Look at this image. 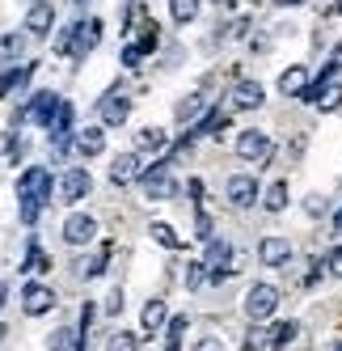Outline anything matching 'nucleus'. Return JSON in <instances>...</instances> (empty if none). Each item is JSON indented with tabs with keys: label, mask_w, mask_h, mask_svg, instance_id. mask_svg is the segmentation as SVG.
I'll return each mask as SVG.
<instances>
[{
	"label": "nucleus",
	"mask_w": 342,
	"mask_h": 351,
	"mask_svg": "<svg viewBox=\"0 0 342 351\" xmlns=\"http://www.w3.org/2000/svg\"><path fill=\"white\" fill-rule=\"evenodd\" d=\"M17 199H21V204H42V199H51V169H47V165H30L17 178Z\"/></svg>",
	"instance_id": "f257e3e1"
},
{
	"label": "nucleus",
	"mask_w": 342,
	"mask_h": 351,
	"mask_svg": "<svg viewBox=\"0 0 342 351\" xmlns=\"http://www.w3.org/2000/svg\"><path fill=\"white\" fill-rule=\"evenodd\" d=\"M279 309V288L275 284H254L246 292V317L250 322H262V317H271Z\"/></svg>",
	"instance_id": "f03ea898"
},
{
	"label": "nucleus",
	"mask_w": 342,
	"mask_h": 351,
	"mask_svg": "<svg viewBox=\"0 0 342 351\" xmlns=\"http://www.w3.org/2000/svg\"><path fill=\"white\" fill-rule=\"evenodd\" d=\"M224 195H228V204H233V208H250L262 191H258V178H254V173H233L228 186H224Z\"/></svg>",
	"instance_id": "7ed1b4c3"
},
{
	"label": "nucleus",
	"mask_w": 342,
	"mask_h": 351,
	"mask_svg": "<svg viewBox=\"0 0 342 351\" xmlns=\"http://www.w3.org/2000/svg\"><path fill=\"white\" fill-rule=\"evenodd\" d=\"M21 309H26V317H42L55 309V292L47 284H26V292H21Z\"/></svg>",
	"instance_id": "20e7f679"
},
{
	"label": "nucleus",
	"mask_w": 342,
	"mask_h": 351,
	"mask_svg": "<svg viewBox=\"0 0 342 351\" xmlns=\"http://www.w3.org/2000/svg\"><path fill=\"white\" fill-rule=\"evenodd\" d=\"M34 123H42V128H51V123H60L64 114V102H60V93H34L30 97V110H26Z\"/></svg>",
	"instance_id": "39448f33"
},
{
	"label": "nucleus",
	"mask_w": 342,
	"mask_h": 351,
	"mask_svg": "<svg viewBox=\"0 0 342 351\" xmlns=\"http://www.w3.org/2000/svg\"><path fill=\"white\" fill-rule=\"evenodd\" d=\"M144 195H148V199H174L178 195V182L174 178H169V169L165 165H153V169H144Z\"/></svg>",
	"instance_id": "423d86ee"
},
{
	"label": "nucleus",
	"mask_w": 342,
	"mask_h": 351,
	"mask_svg": "<svg viewBox=\"0 0 342 351\" xmlns=\"http://www.w3.org/2000/svg\"><path fill=\"white\" fill-rule=\"evenodd\" d=\"M93 237H97V220H93V216L72 212V216L64 220V241H68V245H89Z\"/></svg>",
	"instance_id": "0eeeda50"
},
{
	"label": "nucleus",
	"mask_w": 342,
	"mask_h": 351,
	"mask_svg": "<svg viewBox=\"0 0 342 351\" xmlns=\"http://www.w3.org/2000/svg\"><path fill=\"white\" fill-rule=\"evenodd\" d=\"M291 241L287 237H262L258 241V258H262V267H287L291 263Z\"/></svg>",
	"instance_id": "6e6552de"
},
{
	"label": "nucleus",
	"mask_w": 342,
	"mask_h": 351,
	"mask_svg": "<svg viewBox=\"0 0 342 351\" xmlns=\"http://www.w3.org/2000/svg\"><path fill=\"white\" fill-rule=\"evenodd\" d=\"M237 157L241 161H266L271 157V140H266V132H241L237 136Z\"/></svg>",
	"instance_id": "1a4fd4ad"
},
{
	"label": "nucleus",
	"mask_w": 342,
	"mask_h": 351,
	"mask_svg": "<svg viewBox=\"0 0 342 351\" xmlns=\"http://www.w3.org/2000/svg\"><path fill=\"white\" fill-rule=\"evenodd\" d=\"M93 191V178H89V169H68L64 173V182H60V199H64V204H77V199H85Z\"/></svg>",
	"instance_id": "9d476101"
},
{
	"label": "nucleus",
	"mask_w": 342,
	"mask_h": 351,
	"mask_svg": "<svg viewBox=\"0 0 342 351\" xmlns=\"http://www.w3.org/2000/svg\"><path fill=\"white\" fill-rule=\"evenodd\" d=\"M135 178H144L140 153H118V157L110 161V182H114V186H127V182H135Z\"/></svg>",
	"instance_id": "9b49d317"
},
{
	"label": "nucleus",
	"mask_w": 342,
	"mask_h": 351,
	"mask_svg": "<svg viewBox=\"0 0 342 351\" xmlns=\"http://www.w3.org/2000/svg\"><path fill=\"white\" fill-rule=\"evenodd\" d=\"M97 110H102V123H106V128H123L127 114H131V97H123V93H106L102 102H97Z\"/></svg>",
	"instance_id": "f8f14e48"
},
{
	"label": "nucleus",
	"mask_w": 342,
	"mask_h": 351,
	"mask_svg": "<svg viewBox=\"0 0 342 351\" xmlns=\"http://www.w3.org/2000/svg\"><path fill=\"white\" fill-rule=\"evenodd\" d=\"M203 263L211 267V280L228 275V271H233V267H228V263H233V245H228V241H220V237H211V241H207V258H203Z\"/></svg>",
	"instance_id": "ddd939ff"
},
{
	"label": "nucleus",
	"mask_w": 342,
	"mask_h": 351,
	"mask_svg": "<svg viewBox=\"0 0 342 351\" xmlns=\"http://www.w3.org/2000/svg\"><path fill=\"white\" fill-rule=\"evenodd\" d=\"M51 26H55V9L47 5V0L30 5V13H26V30H30L34 38H42V34H51Z\"/></svg>",
	"instance_id": "4468645a"
},
{
	"label": "nucleus",
	"mask_w": 342,
	"mask_h": 351,
	"mask_svg": "<svg viewBox=\"0 0 342 351\" xmlns=\"http://www.w3.org/2000/svg\"><path fill=\"white\" fill-rule=\"evenodd\" d=\"M266 102V89L258 85V81H241L237 89H233V106L237 110H258Z\"/></svg>",
	"instance_id": "2eb2a0df"
},
{
	"label": "nucleus",
	"mask_w": 342,
	"mask_h": 351,
	"mask_svg": "<svg viewBox=\"0 0 342 351\" xmlns=\"http://www.w3.org/2000/svg\"><path fill=\"white\" fill-rule=\"evenodd\" d=\"M304 89H308V72H304V64H291L287 72H279V93L300 97Z\"/></svg>",
	"instance_id": "dca6fc26"
},
{
	"label": "nucleus",
	"mask_w": 342,
	"mask_h": 351,
	"mask_svg": "<svg viewBox=\"0 0 342 351\" xmlns=\"http://www.w3.org/2000/svg\"><path fill=\"white\" fill-rule=\"evenodd\" d=\"M97 38H102V21H81L77 26V60H85V51H93L97 47Z\"/></svg>",
	"instance_id": "f3484780"
},
{
	"label": "nucleus",
	"mask_w": 342,
	"mask_h": 351,
	"mask_svg": "<svg viewBox=\"0 0 342 351\" xmlns=\"http://www.w3.org/2000/svg\"><path fill=\"white\" fill-rule=\"evenodd\" d=\"M165 144H169V132H161V128L135 132V153H165Z\"/></svg>",
	"instance_id": "a211bd4d"
},
{
	"label": "nucleus",
	"mask_w": 342,
	"mask_h": 351,
	"mask_svg": "<svg viewBox=\"0 0 342 351\" xmlns=\"http://www.w3.org/2000/svg\"><path fill=\"white\" fill-rule=\"evenodd\" d=\"M165 322H169V309H165V300H161V296H153L148 305H144V313H140V326H144V330H161Z\"/></svg>",
	"instance_id": "6ab92c4d"
},
{
	"label": "nucleus",
	"mask_w": 342,
	"mask_h": 351,
	"mask_svg": "<svg viewBox=\"0 0 342 351\" xmlns=\"http://www.w3.org/2000/svg\"><path fill=\"white\" fill-rule=\"evenodd\" d=\"M77 148H81L85 157H97V153L106 148V132H102V128H81V132H77Z\"/></svg>",
	"instance_id": "aec40b11"
},
{
	"label": "nucleus",
	"mask_w": 342,
	"mask_h": 351,
	"mask_svg": "<svg viewBox=\"0 0 342 351\" xmlns=\"http://www.w3.org/2000/svg\"><path fill=\"white\" fill-rule=\"evenodd\" d=\"M262 208L266 212H283L287 208V182H271L262 191Z\"/></svg>",
	"instance_id": "412c9836"
},
{
	"label": "nucleus",
	"mask_w": 342,
	"mask_h": 351,
	"mask_svg": "<svg viewBox=\"0 0 342 351\" xmlns=\"http://www.w3.org/2000/svg\"><path fill=\"white\" fill-rule=\"evenodd\" d=\"M148 233H153V241L165 245V250H178V245H182V237L174 233V224H165V220H153V229H148Z\"/></svg>",
	"instance_id": "4be33fe9"
},
{
	"label": "nucleus",
	"mask_w": 342,
	"mask_h": 351,
	"mask_svg": "<svg viewBox=\"0 0 342 351\" xmlns=\"http://www.w3.org/2000/svg\"><path fill=\"white\" fill-rule=\"evenodd\" d=\"M77 330H72V326H60V330L47 339V351H77Z\"/></svg>",
	"instance_id": "5701e85b"
},
{
	"label": "nucleus",
	"mask_w": 342,
	"mask_h": 351,
	"mask_svg": "<svg viewBox=\"0 0 342 351\" xmlns=\"http://www.w3.org/2000/svg\"><path fill=\"white\" fill-rule=\"evenodd\" d=\"M199 110H203V93H186L182 102L174 106V114H178L182 123H190V119H199Z\"/></svg>",
	"instance_id": "b1692460"
},
{
	"label": "nucleus",
	"mask_w": 342,
	"mask_h": 351,
	"mask_svg": "<svg viewBox=\"0 0 342 351\" xmlns=\"http://www.w3.org/2000/svg\"><path fill=\"white\" fill-rule=\"evenodd\" d=\"M296 335H300V322H279L275 330H271V347L279 351V347H287V343H296Z\"/></svg>",
	"instance_id": "393cba45"
},
{
	"label": "nucleus",
	"mask_w": 342,
	"mask_h": 351,
	"mask_svg": "<svg viewBox=\"0 0 342 351\" xmlns=\"http://www.w3.org/2000/svg\"><path fill=\"white\" fill-rule=\"evenodd\" d=\"M169 13H174L178 26H186V21L199 17V0H169Z\"/></svg>",
	"instance_id": "a878e982"
},
{
	"label": "nucleus",
	"mask_w": 342,
	"mask_h": 351,
	"mask_svg": "<svg viewBox=\"0 0 342 351\" xmlns=\"http://www.w3.org/2000/svg\"><path fill=\"white\" fill-rule=\"evenodd\" d=\"M211 280V267L207 263H186V288H203Z\"/></svg>",
	"instance_id": "bb28decb"
},
{
	"label": "nucleus",
	"mask_w": 342,
	"mask_h": 351,
	"mask_svg": "<svg viewBox=\"0 0 342 351\" xmlns=\"http://www.w3.org/2000/svg\"><path fill=\"white\" fill-rule=\"evenodd\" d=\"M21 51H26V38H21V34H5V38H0V60H17Z\"/></svg>",
	"instance_id": "cd10ccee"
},
{
	"label": "nucleus",
	"mask_w": 342,
	"mask_h": 351,
	"mask_svg": "<svg viewBox=\"0 0 342 351\" xmlns=\"http://www.w3.org/2000/svg\"><path fill=\"white\" fill-rule=\"evenodd\" d=\"M321 110H342V85L338 81H330L326 89H321V102H317Z\"/></svg>",
	"instance_id": "c85d7f7f"
},
{
	"label": "nucleus",
	"mask_w": 342,
	"mask_h": 351,
	"mask_svg": "<svg viewBox=\"0 0 342 351\" xmlns=\"http://www.w3.org/2000/svg\"><path fill=\"white\" fill-rule=\"evenodd\" d=\"M326 212H330V199H326V195H317V191H313V195L304 199V216H313V220H321Z\"/></svg>",
	"instance_id": "c756f323"
},
{
	"label": "nucleus",
	"mask_w": 342,
	"mask_h": 351,
	"mask_svg": "<svg viewBox=\"0 0 342 351\" xmlns=\"http://www.w3.org/2000/svg\"><path fill=\"white\" fill-rule=\"evenodd\" d=\"M106 351H140V339H135V335H127V330H118V335H110Z\"/></svg>",
	"instance_id": "7c9ffc66"
},
{
	"label": "nucleus",
	"mask_w": 342,
	"mask_h": 351,
	"mask_svg": "<svg viewBox=\"0 0 342 351\" xmlns=\"http://www.w3.org/2000/svg\"><path fill=\"white\" fill-rule=\"evenodd\" d=\"M26 271H34V275H42V271H51V258L42 254L38 245H30V254H26Z\"/></svg>",
	"instance_id": "2f4dec72"
},
{
	"label": "nucleus",
	"mask_w": 342,
	"mask_h": 351,
	"mask_svg": "<svg viewBox=\"0 0 342 351\" xmlns=\"http://www.w3.org/2000/svg\"><path fill=\"white\" fill-rule=\"evenodd\" d=\"M157 43H161L157 21H148V26H144V34H140V51H157Z\"/></svg>",
	"instance_id": "473e14b6"
},
{
	"label": "nucleus",
	"mask_w": 342,
	"mask_h": 351,
	"mask_svg": "<svg viewBox=\"0 0 342 351\" xmlns=\"http://www.w3.org/2000/svg\"><path fill=\"white\" fill-rule=\"evenodd\" d=\"M326 271H330V275H338V280H342V245H334L330 254H326Z\"/></svg>",
	"instance_id": "72a5a7b5"
},
{
	"label": "nucleus",
	"mask_w": 342,
	"mask_h": 351,
	"mask_svg": "<svg viewBox=\"0 0 342 351\" xmlns=\"http://www.w3.org/2000/svg\"><path fill=\"white\" fill-rule=\"evenodd\" d=\"M194 351H224V343H220L215 335H207V339H199V343H194Z\"/></svg>",
	"instance_id": "f704fd0d"
},
{
	"label": "nucleus",
	"mask_w": 342,
	"mask_h": 351,
	"mask_svg": "<svg viewBox=\"0 0 342 351\" xmlns=\"http://www.w3.org/2000/svg\"><path fill=\"white\" fill-rule=\"evenodd\" d=\"M186 326H190L186 317H174V322H169V339H174V343H178V339L186 335Z\"/></svg>",
	"instance_id": "c9c22d12"
},
{
	"label": "nucleus",
	"mask_w": 342,
	"mask_h": 351,
	"mask_svg": "<svg viewBox=\"0 0 342 351\" xmlns=\"http://www.w3.org/2000/svg\"><path fill=\"white\" fill-rule=\"evenodd\" d=\"M140 56H144L140 47H123V64H127V68H140Z\"/></svg>",
	"instance_id": "e433bc0d"
},
{
	"label": "nucleus",
	"mask_w": 342,
	"mask_h": 351,
	"mask_svg": "<svg viewBox=\"0 0 342 351\" xmlns=\"http://www.w3.org/2000/svg\"><path fill=\"white\" fill-rule=\"evenodd\" d=\"M106 313H123V292H110L106 296Z\"/></svg>",
	"instance_id": "4c0bfd02"
},
{
	"label": "nucleus",
	"mask_w": 342,
	"mask_h": 351,
	"mask_svg": "<svg viewBox=\"0 0 342 351\" xmlns=\"http://www.w3.org/2000/svg\"><path fill=\"white\" fill-rule=\"evenodd\" d=\"M275 5H287V9H300V5H308V0H275Z\"/></svg>",
	"instance_id": "58836bf2"
},
{
	"label": "nucleus",
	"mask_w": 342,
	"mask_h": 351,
	"mask_svg": "<svg viewBox=\"0 0 342 351\" xmlns=\"http://www.w3.org/2000/svg\"><path fill=\"white\" fill-rule=\"evenodd\" d=\"M5 296H9V288H5V284H0V309H5Z\"/></svg>",
	"instance_id": "ea45409f"
},
{
	"label": "nucleus",
	"mask_w": 342,
	"mask_h": 351,
	"mask_svg": "<svg viewBox=\"0 0 342 351\" xmlns=\"http://www.w3.org/2000/svg\"><path fill=\"white\" fill-rule=\"evenodd\" d=\"M338 233H342V212H338Z\"/></svg>",
	"instance_id": "a19ab883"
},
{
	"label": "nucleus",
	"mask_w": 342,
	"mask_h": 351,
	"mask_svg": "<svg viewBox=\"0 0 342 351\" xmlns=\"http://www.w3.org/2000/svg\"><path fill=\"white\" fill-rule=\"evenodd\" d=\"M334 351H342V343H334Z\"/></svg>",
	"instance_id": "79ce46f5"
},
{
	"label": "nucleus",
	"mask_w": 342,
	"mask_h": 351,
	"mask_svg": "<svg viewBox=\"0 0 342 351\" xmlns=\"http://www.w3.org/2000/svg\"><path fill=\"white\" fill-rule=\"evenodd\" d=\"M0 339H5V326H0Z\"/></svg>",
	"instance_id": "37998d69"
},
{
	"label": "nucleus",
	"mask_w": 342,
	"mask_h": 351,
	"mask_svg": "<svg viewBox=\"0 0 342 351\" xmlns=\"http://www.w3.org/2000/svg\"><path fill=\"white\" fill-rule=\"evenodd\" d=\"M30 5H38V0H30Z\"/></svg>",
	"instance_id": "c03bdc74"
},
{
	"label": "nucleus",
	"mask_w": 342,
	"mask_h": 351,
	"mask_svg": "<svg viewBox=\"0 0 342 351\" xmlns=\"http://www.w3.org/2000/svg\"><path fill=\"white\" fill-rule=\"evenodd\" d=\"M77 5H85V0H77Z\"/></svg>",
	"instance_id": "a18cd8bd"
},
{
	"label": "nucleus",
	"mask_w": 342,
	"mask_h": 351,
	"mask_svg": "<svg viewBox=\"0 0 342 351\" xmlns=\"http://www.w3.org/2000/svg\"><path fill=\"white\" fill-rule=\"evenodd\" d=\"M169 351H178V347H169Z\"/></svg>",
	"instance_id": "49530a36"
}]
</instances>
